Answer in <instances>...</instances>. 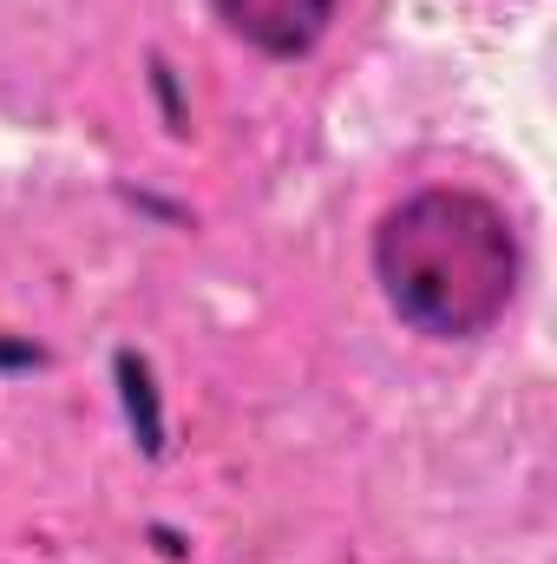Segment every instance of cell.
Here are the masks:
<instances>
[{
	"label": "cell",
	"instance_id": "2",
	"mask_svg": "<svg viewBox=\"0 0 557 564\" xmlns=\"http://www.w3.org/2000/svg\"><path fill=\"white\" fill-rule=\"evenodd\" d=\"M335 7L341 0H210L217 26L263 59H308L328 40Z\"/></svg>",
	"mask_w": 557,
	"mask_h": 564
},
{
	"label": "cell",
	"instance_id": "1",
	"mask_svg": "<svg viewBox=\"0 0 557 564\" xmlns=\"http://www.w3.org/2000/svg\"><path fill=\"white\" fill-rule=\"evenodd\" d=\"M368 257L394 322H407L426 341L492 335L518 302L525 276L518 224L505 217L499 197L466 184H426L394 210H381Z\"/></svg>",
	"mask_w": 557,
	"mask_h": 564
}]
</instances>
